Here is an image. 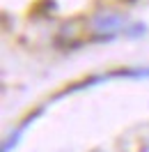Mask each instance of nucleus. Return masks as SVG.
I'll use <instances>...</instances> for the list:
<instances>
[{"label":"nucleus","instance_id":"obj_2","mask_svg":"<svg viewBox=\"0 0 149 152\" xmlns=\"http://www.w3.org/2000/svg\"><path fill=\"white\" fill-rule=\"evenodd\" d=\"M124 2H129V0H124Z\"/></svg>","mask_w":149,"mask_h":152},{"label":"nucleus","instance_id":"obj_1","mask_svg":"<svg viewBox=\"0 0 149 152\" xmlns=\"http://www.w3.org/2000/svg\"><path fill=\"white\" fill-rule=\"evenodd\" d=\"M124 26H126V19L117 12H96L90 19V30L99 39H110L115 35H119Z\"/></svg>","mask_w":149,"mask_h":152}]
</instances>
